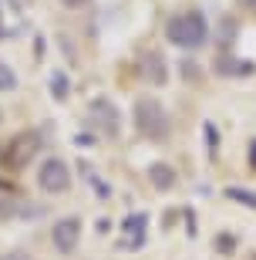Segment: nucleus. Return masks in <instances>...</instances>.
Returning a JSON list of instances; mask_svg holds the SVG:
<instances>
[{
	"mask_svg": "<svg viewBox=\"0 0 256 260\" xmlns=\"http://www.w3.org/2000/svg\"><path fill=\"white\" fill-rule=\"evenodd\" d=\"M165 38L175 44V48L196 51L209 41V20L202 17L199 10H182L165 24Z\"/></svg>",
	"mask_w": 256,
	"mask_h": 260,
	"instance_id": "f257e3e1",
	"label": "nucleus"
},
{
	"mask_svg": "<svg viewBox=\"0 0 256 260\" xmlns=\"http://www.w3.org/2000/svg\"><path fill=\"white\" fill-rule=\"evenodd\" d=\"M135 128L149 139V142H165L169 139V112L162 108V102H155V98H138L135 102Z\"/></svg>",
	"mask_w": 256,
	"mask_h": 260,
	"instance_id": "f03ea898",
	"label": "nucleus"
},
{
	"mask_svg": "<svg viewBox=\"0 0 256 260\" xmlns=\"http://www.w3.org/2000/svg\"><path fill=\"white\" fill-rule=\"evenodd\" d=\"M41 149H44V135H41L38 128H27V132L14 135L7 142V149H4V166H7V169H24V166H30L41 155Z\"/></svg>",
	"mask_w": 256,
	"mask_h": 260,
	"instance_id": "7ed1b4c3",
	"label": "nucleus"
},
{
	"mask_svg": "<svg viewBox=\"0 0 256 260\" xmlns=\"http://www.w3.org/2000/svg\"><path fill=\"white\" fill-rule=\"evenodd\" d=\"M38 186L51 196H61L71 189V169L64 159H44L38 169Z\"/></svg>",
	"mask_w": 256,
	"mask_h": 260,
	"instance_id": "20e7f679",
	"label": "nucleus"
},
{
	"mask_svg": "<svg viewBox=\"0 0 256 260\" xmlns=\"http://www.w3.org/2000/svg\"><path fill=\"white\" fill-rule=\"evenodd\" d=\"M51 243H54L57 253L78 250V243H81V216H64V220H57L54 230H51Z\"/></svg>",
	"mask_w": 256,
	"mask_h": 260,
	"instance_id": "39448f33",
	"label": "nucleus"
},
{
	"mask_svg": "<svg viewBox=\"0 0 256 260\" xmlns=\"http://www.w3.org/2000/svg\"><path fill=\"white\" fill-rule=\"evenodd\" d=\"M88 115L95 122V132H104V135H118V108L112 105V98H95Z\"/></svg>",
	"mask_w": 256,
	"mask_h": 260,
	"instance_id": "423d86ee",
	"label": "nucleus"
},
{
	"mask_svg": "<svg viewBox=\"0 0 256 260\" xmlns=\"http://www.w3.org/2000/svg\"><path fill=\"white\" fill-rule=\"evenodd\" d=\"M145 237H149V216L145 213H132L122 220V247L125 250H142Z\"/></svg>",
	"mask_w": 256,
	"mask_h": 260,
	"instance_id": "0eeeda50",
	"label": "nucleus"
},
{
	"mask_svg": "<svg viewBox=\"0 0 256 260\" xmlns=\"http://www.w3.org/2000/svg\"><path fill=\"white\" fill-rule=\"evenodd\" d=\"M138 71L149 85H165L169 81V71H165V58H162L159 51H145L142 61H138Z\"/></svg>",
	"mask_w": 256,
	"mask_h": 260,
	"instance_id": "6e6552de",
	"label": "nucleus"
},
{
	"mask_svg": "<svg viewBox=\"0 0 256 260\" xmlns=\"http://www.w3.org/2000/svg\"><path fill=\"white\" fill-rule=\"evenodd\" d=\"M149 183H152L159 193H165V189L175 186V169L165 166V162H152V166H149Z\"/></svg>",
	"mask_w": 256,
	"mask_h": 260,
	"instance_id": "1a4fd4ad",
	"label": "nucleus"
},
{
	"mask_svg": "<svg viewBox=\"0 0 256 260\" xmlns=\"http://www.w3.org/2000/svg\"><path fill=\"white\" fill-rule=\"evenodd\" d=\"M14 210H17V189L7 179H0V220H10Z\"/></svg>",
	"mask_w": 256,
	"mask_h": 260,
	"instance_id": "9d476101",
	"label": "nucleus"
},
{
	"mask_svg": "<svg viewBox=\"0 0 256 260\" xmlns=\"http://www.w3.org/2000/svg\"><path fill=\"white\" fill-rule=\"evenodd\" d=\"M67 95H71L67 75L64 71H54V75H51V98H54V102H67Z\"/></svg>",
	"mask_w": 256,
	"mask_h": 260,
	"instance_id": "9b49d317",
	"label": "nucleus"
},
{
	"mask_svg": "<svg viewBox=\"0 0 256 260\" xmlns=\"http://www.w3.org/2000/svg\"><path fill=\"white\" fill-rule=\"evenodd\" d=\"M226 196H229V200H236V203H243V206H249V210H256V193H253V189H243V186H229Z\"/></svg>",
	"mask_w": 256,
	"mask_h": 260,
	"instance_id": "f8f14e48",
	"label": "nucleus"
},
{
	"mask_svg": "<svg viewBox=\"0 0 256 260\" xmlns=\"http://www.w3.org/2000/svg\"><path fill=\"white\" fill-rule=\"evenodd\" d=\"M17 88V71L0 58V91H14Z\"/></svg>",
	"mask_w": 256,
	"mask_h": 260,
	"instance_id": "ddd939ff",
	"label": "nucleus"
},
{
	"mask_svg": "<svg viewBox=\"0 0 256 260\" xmlns=\"http://www.w3.org/2000/svg\"><path fill=\"white\" fill-rule=\"evenodd\" d=\"M216 71H219V75H246L249 64H239V61H223V58H219Z\"/></svg>",
	"mask_w": 256,
	"mask_h": 260,
	"instance_id": "4468645a",
	"label": "nucleus"
},
{
	"mask_svg": "<svg viewBox=\"0 0 256 260\" xmlns=\"http://www.w3.org/2000/svg\"><path fill=\"white\" fill-rule=\"evenodd\" d=\"M85 176H88V183H91V186L98 189V196H101V200H108V196H112V189H108V183H101V179H98V176L91 173V169H85Z\"/></svg>",
	"mask_w": 256,
	"mask_h": 260,
	"instance_id": "2eb2a0df",
	"label": "nucleus"
},
{
	"mask_svg": "<svg viewBox=\"0 0 256 260\" xmlns=\"http://www.w3.org/2000/svg\"><path fill=\"white\" fill-rule=\"evenodd\" d=\"M216 250H219V253H233V250H236V237L219 233V237H216Z\"/></svg>",
	"mask_w": 256,
	"mask_h": 260,
	"instance_id": "dca6fc26",
	"label": "nucleus"
},
{
	"mask_svg": "<svg viewBox=\"0 0 256 260\" xmlns=\"http://www.w3.org/2000/svg\"><path fill=\"white\" fill-rule=\"evenodd\" d=\"M206 135H209V152L216 155V145H219V135H216V125H212V122H206Z\"/></svg>",
	"mask_w": 256,
	"mask_h": 260,
	"instance_id": "f3484780",
	"label": "nucleus"
},
{
	"mask_svg": "<svg viewBox=\"0 0 256 260\" xmlns=\"http://www.w3.org/2000/svg\"><path fill=\"white\" fill-rule=\"evenodd\" d=\"M0 260H34L27 250H7V253H0Z\"/></svg>",
	"mask_w": 256,
	"mask_h": 260,
	"instance_id": "a211bd4d",
	"label": "nucleus"
},
{
	"mask_svg": "<svg viewBox=\"0 0 256 260\" xmlns=\"http://www.w3.org/2000/svg\"><path fill=\"white\" fill-rule=\"evenodd\" d=\"M95 142H98V139L91 132H81V135H78V145H95Z\"/></svg>",
	"mask_w": 256,
	"mask_h": 260,
	"instance_id": "6ab92c4d",
	"label": "nucleus"
},
{
	"mask_svg": "<svg viewBox=\"0 0 256 260\" xmlns=\"http://www.w3.org/2000/svg\"><path fill=\"white\" fill-rule=\"evenodd\" d=\"M0 7H4V4H0ZM10 34H14V30H10V27H7V24H4V17H0V41H7V38H10Z\"/></svg>",
	"mask_w": 256,
	"mask_h": 260,
	"instance_id": "aec40b11",
	"label": "nucleus"
},
{
	"mask_svg": "<svg viewBox=\"0 0 256 260\" xmlns=\"http://www.w3.org/2000/svg\"><path fill=\"white\" fill-rule=\"evenodd\" d=\"M61 4H64V7H85L88 0H61Z\"/></svg>",
	"mask_w": 256,
	"mask_h": 260,
	"instance_id": "412c9836",
	"label": "nucleus"
},
{
	"mask_svg": "<svg viewBox=\"0 0 256 260\" xmlns=\"http://www.w3.org/2000/svg\"><path fill=\"white\" fill-rule=\"evenodd\" d=\"M249 166H253V169H256V142L249 145Z\"/></svg>",
	"mask_w": 256,
	"mask_h": 260,
	"instance_id": "4be33fe9",
	"label": "nucleus"
},
{
	"mask_svg": "<svg viewBox=\"0 0 256 260\" xmlns=\"http://www.w3.org/2000/svg\"><path fill=\"white\" fill-rule=\"evenodd\" d=\"M239 4H243V7H256V0H239Z\"/></svg>",
	"mask_w": 256,
	"mask_h": 260,
	"instance_id": "5701e85b",
	"label": "nucleus"
},
{
	"mask_svg": "<svg viewBox=\"0 0 256 260\" xmlns=\"http://www.w3.org/2000/svg\"><path fill=\"white\" fill-rule=\"evenodd\" d=\"M0 118H4V115H0Z\"/></svg>",
	"mask_w": 256,
	"mask_h": 260,
	"instance_id": "b1692460",
	"label": "nucleus"
}]
</instances>
